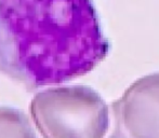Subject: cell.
I'll return each mask as SVG.
<instances>
[{"label":"cell","instance_id":"6da1fadb","mask_svg":"<svg viewBox=\"0 0 159 138\" xmlns=\"http://www.w3.org/2000/svg\"><path fill=\"white\" fill-rule=\"evenodd\" d=\"M108 52L92 0H0V71L27 88L81 77Z\"/></svg>","mask_w":159,"mask_h":138},{"label":"cell","instance_id":"7a4b0ae2","mask_svg":"<svg viewBox=\"0 0 159 138\" xmlns=\"http://www.w3.org/2000/svg\"><path fill=\"white\" fill-rule=\"evenodd\" d=\"M43 138H106L111 107L90 86H53L38 93L30 106Z\"/></svg>","mask_w":159,"mask_h":138},{"label":"cell","instance_id":"3957f363","mask_svg":"<svg viewBox=\"0 0 159 138\" xmlns=\"http://www.w3.org/2000/svg\"><path fill=\"white\" fill-rule=\"evenodd\" d=\"M109 107L129 138H159V72L136 79Z\"/></svg>","mask_w":159,"mask_h":138},{"label":"cell","instance_id":"277c9868","mask_svg":"<svg viewBox=\"0 0 159 138\" xmlns=\"http://www.w3.org/2000/svg\"><path fill=\"white\" fill-rule=\"evenodd\" d=\"M0 109V138H36L28 120L13 109Z\"/></svg>","mask_w":159,"mask_h":138},{"label":"cell","instance_id":"5b68a950","mask_svg":"<svg viewBox=\"0 0 159 138\" xmlns=\"http://www.w3.org/2000/svg\"><path fill=\"white\" fill-rule=\"evenodd\" d=\"M111 132H109L108 136L106 138H129L128 135L126 134V132L124 131V128H122L117 122L111 120Z\"/></svg>","mask_w":159,"mask_h":138}]
</instances>
